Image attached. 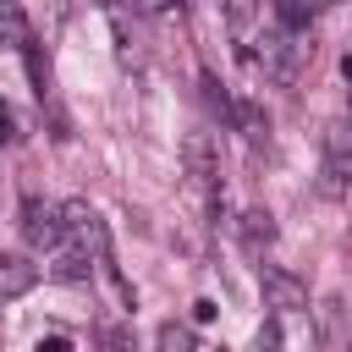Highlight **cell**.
Instances as JSON below:
<instances>
[{"label": "cell", "instance_id": "6da1fadb", "mask_svg": "<svg viewBox=\"0 0 352 352\" xmlns=\"http://www.w3.org/2000/svg\"><path fill=\"white\" fill-rule=\"evenodd\" d=\"M258 44H264V50H258L264 77H270V82H280V88H292V82H297V72H302V60L314 55V44H302V38H292V33H264Z\"/></svg>", "mask_w": 352, "mask_h": 352}, {"label": "cell", "instance_id": "7a4b0ae2", "mask_svg": "<svg viewBox=\"0 0 352 352\" xmlns=\"http://www.w3.org/2000/svg\"><path fill=\"white\" fill-rule=\"evenodd\" d=\"M60 231L77 236V248H94V264H110V231H104L94 204H82V198L60 204Z\"/></svg>", "mask_w": 352, "mask_h": 352}, {"label": "cell", "instance_id": "3957f363", "mask_svg": "<svg viewBox=\"0 0 352 352\" xmlns=\"http://www.w3.org/2000/svg\"><path fill=\"white\" fill-rule=\"evenodd\" d=\"M182 165H187V187H192L198 198H209L214 182H220V154H214L209 132H187V138H182Z\"/></svg>", "mask_w": 352, "mask_h": 352}, {"label": "cell", "instance_id": "277c9868", "mask_svg": "<svg viewBox=\"0 0 352 352\" xmlns=\"http://www.w3.org/2000/svg\"><path fill=\"white\" fill-rule=\"evenodd\" d=\"M258 292H264V308H308V286L280 264L258 270Z\"/></svg>", "mask_w": 352, "mask_h": 352}, {"label": "cell", "instance_id": "5b68a950", "mask_svg": "<svg viewBox=\"0 0 352 352\" xmlns=\"http://www.w3.org/2000/svg\"><path fill=\"white\" fill-rule=\"evenodd\" d=\"M22 236H28V248H60V209H50V204H38V198H28L22 204Z\"/></svg>", "mask_w": 352, "mask_h": 352}, {"label": "cell", "instance_id": "8992f818", "mask_svg": "<svg viewBox=\"0 0 352 352\" xmlns=\"http://www.w3.org/2000/svg\"><path fill=\"white\" fill-rule=\"evenodd\" d=\"M33 280H38V264H28L22 253H0V302L33 292Z\"/></svg>", "mask_w": 352, "mask_h": 352}, {"label": "cell", "instance_id": "52a82bcc", "mask_svg": "<svg viewBox=\"0 0 352 352\" xmlns=\"http://www.w3.org/2000/svg\"><path fill=\"white\" fill-rule=\"evenodd\" d=\"M226 121H231L248 143H264V138H270V116H264L253 99H231V116H226Z\"/></svg>", "mask_w": 352, "mask_h": 352}, {"label": "cell", "instance_id": "ba28073f", "mask_svg": "<svg viewBox=\"0 0 352 352\" xmlns=\"http://www.w3.org/2000/svg\"><path fill=\"white\" fill-rule=\"evenodd\" d=\"M0 44L6 50H28L33 44V28H28V16H22L16 0H0Z\"/></svg>", "mask_w": 352, "mask_h": 352}, {"label": "cell", "instance_id": "9c48e42d", "mask_svg": "<svg viewBox=\"0 0 352 352\" xmlns=\"http://www.w3.org/2000/svg\"><path fill=\"white\" fill-rule=\"evenodd\" d=\"M88 248H50V275L55 280H88Z\"/></svg>", "mask_w": 352, "mask_h": 352}, {"label": "cell", "instance_id": "30bf717a", "mask_svg": "<svg viewBox=\"0 0 352 352\" xmlns=\"http://www.w3.org/2000/svg\"><path fill=\"white\" fill-rule=\"evenodd\" d=\"M242 242L248 248H270L275 242V214L270 209H248L242 214Z\"/></svg>", "mask_w": 352, "mask_h": 352}, {"label": "cell", "instance_id": "8fae6325", "mask_svg": "<svg viewBox=\"0 0 352 352\" xmlns=\"http://www.w3.org/2000/svg\"><path fill=\"white\" fill-rule=\"evenodd\" d=\"M346 176H352V160L336 148V154L324 160V182H319V192H324V198H341V192H346Z\"/></svg>", "mask_w": 352, "mask_h": 352}, {"label": "cell", "instance_id": "7c38bea8", "mask_svg": "<svg viewBox=\"0 0 352 352\" xmlns=\"http://www.w3.org/2000/svg\"><path fill=\"white\" fill-rule=\"evenodd\" d=\"M275 16H280L286 33H292V28H308V22H314V0H275Z\"/></svg>", "mask_w": 352, "mask_h": 352}, {"label": "cell", "instance_id": "4fadbf2b", "mask_svg": "<svg viewBox=\"0 0 352 352\" xmlns=\"http://www.w3.org/2000/svg\"><path fill=\"white\" fill-rule=\"evenodd\" d=\"M160 352H198V336L187 324H160Z\"/></svg>", "mask_w": 352, "mask_h": 352}, {"label": "cell", "instance_id": "5bb4252c", "mask_svg": "<svg viewBox=\"0 0 352 352\" xmlns=\"http://www.w3.org/2000/svg\"><path fill=\"white\" fill-rule=\"evenodd\" d=\"M226 6V22L236 28V33H248L253 28V11H258V0H220Z\"/></svg>", "mask_w": 352, "mask_h": 352}, {"label": "cell", "instance_id": "9a60e30c", "mask_svg": "<svg viewBox=\"0 0 352 352\" xmlns=\"http://www.w3.org/2000/svg\"><path fill=\"white\" fill-rule=\"evenodd\" d=\"M110 33H116V55L132 60V38H126V11H121V6L110 11Z\"/></svg>", "mask_w": 352, "mask_h": 352}, {"label": "cell", "instance_id": "2e32d148", "mask_svg": "<svg viewBox=\"0 0 352 352\" xmlns=\"http://www.w3.org/2000/svg\"><path fill=\"white\" fill-rule=\"evenodd\" d=\"M253 346H258V352H280V324H275V319H264V324H258V336H253Z\"/></svg>", "mask_w": 352, "mask_h": 352}, {"label": "cell", "instance_id": "e0dca14e", "mask_svg": "<svg viewBox=\"0 0 352 352\" xmlns=\"http://www.w3.org/2000/svg\"><path fill=\"white\" fill-rule=\"evenodd\" d=\"M170 6H182V0H132V11H143V16H165Z\"/></svg>", "mask_w": 352, "mask_h": 352}, {"label": "cell", "instance_id": "ac0fdd59", "mask_svg": "<svg viewBox=\"0 0 352 352\" xmlns=\"http://www.w3.org/2000/svg\"><path fill=\"white\" fill-rule=\"evenodd\" d=\"M104 346H110V352H132V341H126V330H104Z\"/></svg>", "mask_w": 352, "mask_h": 352}, {"label": "cell", "instance_id": "d6986e66", "mask_svg": "<svg viewBox=\"0 0 352 352\" xmlns=\"http://www.w3.org/2000/svg\"><path fill=\"white\" fill-rule=\"evenodd\" d=\"M38 352H72V341H66V336H44V341H38Z\"/></svg>", "mask_w": 352, "mask_h": 352}, {"label": "cell", "instance_id": "ffe728a7", "mask_svg": "<svg viewBox=\"0 0 352 352\" xmlns=\"http://www.w3.org/2000/svg\"><path fill=\"white\" fill-rule=\"evenodd\" d=\"M314 6H330V0H314Z\"/></svg>", "mask_w": 352, "mask_h": 352}]
</instances>
